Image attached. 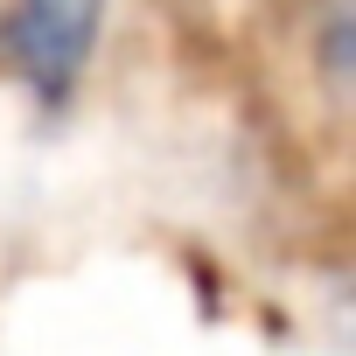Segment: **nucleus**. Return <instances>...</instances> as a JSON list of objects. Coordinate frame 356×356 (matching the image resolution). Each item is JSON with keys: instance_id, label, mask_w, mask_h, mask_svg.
I'll return each mask as SVG.
<instances>
[{"instance_id": "f257e3e1", "label": "nucleus", "mask_w": 356, "mask_h": 356, "mask_svg": "<svg viewBox=\"0 0 356 356\" xmlns=\"http://www.w3.org/2000/svg\"><path fill=\"white\" fill-rule=\"evenodd\" d=\"M112 0H8L0 8V70L29 84L42 105H70L98 35H105Z\"/></svg>"}]
</instances>
